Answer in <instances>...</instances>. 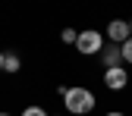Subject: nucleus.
<instances>
[{"mask_svg":"<svg viewBox=\"0 0 132 116\" xmlns=\"http://www.w3.org/2000/svg\"><path fill=\"white\" fill-rule=\"evenodd\" d=\"M60 97H63V104H66V110H69L72 116H85V113H91L94 110V94L88 91V88H60Z\"/></svg>","mask_w":132,"mask_h":116,"instance_id":"1","label":"nucleus"},{"mask_svg":"<svg viewBox=\"0 0 132 116\" xmlns=\"http://www.w3.org/2000/svg\"><path fill=\"white\" fill-rule=\"evenodd\" d=\"M76 50H79V53H85V57L101 53V50H104V35H101V31H94V28L79 31V38H76Z\"/></svg>","mask_w":132,"mask_h":116,"instance_id":"2","label":"nucleus"},{"mask_svg":"<svg viewBox=\"0 0 132 116\" xmlns=\"http://www.w3.org/2000/svg\"><path fill=\"white\" fill-rule=\"evenodd\" d=\"M104 85H107L110 91H123V88L129 85V72L123 69V66H117V69H107V72H104Z\"/></svg>","mask_w":132,"mask_h":116,"instance_id":"3","label":"nucleus"},{"mask_svg":"<svg viewBox=\"0 0 132 116\" xmlns=\"http://www.w3.org/2000/svg\"><path fill=\"white\" fill-rule=\"evenodd\" d=\"M107 38L113 41V44H126L132 35H129V22H123V19H113L110 25H107Z\"/></svg>","mask_w":132,"mask_h":116,"instance_id":"4","label":"nucleus"},{"mask_svg":"<svg viewBox=\"0 0 132 116\" xmlns=\"http://www.w3.org/2000/svg\"><path fill=\"white\" fill-rule=\"evenodd\" d=\"M101 60H104L107 69H117V66L123 63V53H120V47L113 44V47H104V50H101Z\"/></svg>","mask_w":132,"mask_h":116,"instance_id":"5","label":"nucleus"},{"mask_svg":"<svg viewBox=\"0 0 132 116\" xmlns=\"http://www.w3.org/2000/svg\"><path fill=\"white\" fill-rule=\"evenodd\" d=\"M19 66H22V60L16 57V53H3V72L16 75V72H19Z\"/></svg>","mask_w":132,"mask_h":116,"instance_id":"6","label":"nucleus"},{"mask_svg":"<svg viewBox=\"0 0 132 116\" xmlns=\"http://www.w3.org/2000/svg\"><path fill=\"white\" fill-rule=\"evenodd\" d=\"M120 53H123V60H126V63H132V38H129L126 44H120Z\"/></svg>","mask_w":132,"mask_h":116,"instance_id":"7","label":"nucleus"},{"mask_svg":"<svg viewBox=\"0 0 132 116\" xmlns=\"http://www.w3.org/2000/svg\"><path fill=\"white\" fill-rule=\"evenodd\" d=\"M76 38H79V31H72V28H66L63 35H60V41H63V44H76Z\"/></svg>","mask_w":132,"mask_h":116,"instance_id":"8","label":"nucleus"},{"mask_svg":"<svg viewBox=\"0 0 132 116\" xmlns=\"http://www.w3.org/2000/svg\"><path fill=\"white\" fill-rule=\"evenodd\" d=\"M22 116H47V113H44L41 107H25V110H22Z\"/></svg>","mask_w":132,"mask_h":116,"instance_id":"9","label":"nucleus"},{"mask_svg":"<svg viewBox=\"0 0 132 116\" xmlns=\"http://www.w3.org/2000/svg\"><path fill=\"white\" fill-rule=\"evenodd\" d=\"M0 72H3V50H0Z\"/></svg>","mask_w":132,"mask_h":116,"instance_id":"10","label":"nucleus"},{"mask_svg":"<svg viewBox=\"0 0 132 116\" xmlns=\"http://www.w3.org/2000/svg\"><path fill=\"white\" fill-rule=\"evenodd\" d=\"M107 116H126V113H107Z\"/></svg>","mask_w":132,"mask_h":116,"instance_id":"11","label":"nucleus"},{"mask_svg":"<svg viewBox=\"0 0 132 116\" xmlns=\"http://www.w3.org/2000/svg\"><path fill=\"white\" fill-rule=\"evenodd\" d=\"M0 116H10V113H0Z\"/></svg>","mask_w":132,"mask_h":116,"instance_id":"12","label":"nucleus"}]
</instances>
